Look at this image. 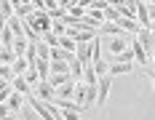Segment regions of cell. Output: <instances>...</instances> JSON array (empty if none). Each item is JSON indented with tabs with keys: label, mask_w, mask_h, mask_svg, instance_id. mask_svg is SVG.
I'll return each instance as SVG.
<instances>
[{
	"label": "cell",
	"mask_w": 155,
	"mask_h": 120,
	"mask_svg": "<svg viewBox=\"0 0 155 120\" xmlns=\"http://www.w3.org/2000/svg\"><path fill=\"white\" fill-rule=\"evenodd\" d=\"M21 21H24V24H30L32 30H35V32H40V35L51 30V16H48L46 8H35V11H32L27 19H21Z\"/></svg>",
	"instance_id": "obj_1"
},
{
	"label": "cell",
	"mask_w": 155,
	"mask_h": 120,
	"mask_svg": "<svg viewBox=\"0 0 155 120\" xmlns=\"http://www.w3.org/2000/svg\"><path fill=\"white\" fill-rule=\"evenodd\" d=\"M112 75H99L96 80V107H104L110 99V91H112Z\"/></svg>",
	"instance_id": "obj_2"
},
{
	"label": "cell",
	"mask_w": 155,
	"mask_h": 120,
	"mask_svg": "<svg viewBox=\"0 0 155 120\" xmlns=\"http://www.w3.org/2000/svg\"><path fill=\"white\" fill-rule=\"evenodd\" d=\"M5 104H8V109H11V112L16 115V112H21V109L27 107V96L11 88V93H8V102H5Z\"/></svg>",
	"instance_id": "obj_3"
},
{
	"label": "cell",
	"mask_w": 155,
	"mask_h": 120,
	"mask_svg": "<svg viewBox=\"0 0 155 120\" xmlns=\"http://www.w3.org/2000/svg\"><path fill=\"white\" fill-rule=\"evenodd\" d=\"M128 43H131V40H128V37H107V40H104V48H107L110 54H112V56H115V54H120V51H126V48H128Z\"/></svg>",
	"instance_id": "obj_4"
},
{
	"label": "cell",
	"mask_w": 155,
	"mask_h": 120,
	"mask_svg": "<svg viewBox=\"0 0 155 120\" xmlns=\"http://www.w3.org/2000/svg\"><path fill=\"white\" fill-rule=\"evenodd\" d=\"M128 72H134V61H110V72L107 75H128Z\"/></svg>",
	"instance_id": "obj_5"
},
{
	"label": "cell",
	"mask_w": 155,
	"mask_h": 120,
	"mask_svg": "<svg viewBox=\"0 0 155 120\" xmlns=\"http://www.w3.org/2000/svg\"><path fill=\"white\" fill-rule=\"evenodd\" d=\"M75 59L86 67L91 64V43H75Z\"/></svg>",
	"instance_id": "obj_6"
},
{
	"label": "cell",
	"mask_w": 155,
	"mask_h": 120,
	"mask_svg": "<svg viewBox=\"0 0 155 120\" xmlns=\"http://www.w3.org/2000/svg\"><path fill=\"white\" fill-rule=\"evenodd\" d=\"M35 88H38V99H43V102H51V99L56 96V88H54L48 80H40Z\"/></svg>",
	"instance_id": "obj_7"
},
{
	"label": "cell",
	"mask_w": 155,
	"mask_h": 120,
	"mask_svg": "<svg viewBox=\"0 0 155 120\" xmlns=\"http://www.w3.org/2000/svg\"><path fill=\"white\" fill-rule=\"evenodd\" d=\"M131 51H134V61H137V67H144L147 64V51H144V45L134 37L131 40Z\"/></svg>",
	"instance_id": "obj_8"
},
{
	"label": "cell",
	"mask_w": 155,
	"mask_h": 120,
	"mask_svg": "<svg viewBox=\"0 0 155 120\" xmlns=\"http://www.w3.org/2000/svg\"><path fill=\"white\" fill-rule=\"evenodd\" d=\"M134 37H137V40H139V43L144 45V51H147V54H150V51L155 48V35H153L150 30H139L137 35H134Z\"/></svg>",
	"instance_id": "obj_9"
},
{
	"label": "cell",
	"mask_w": 155,
	"mask_h": 120,
	"mask_svg": "<svg viewBox=\"0 0 155 120\" xmlns=\"http://www.w3.org/2000/svg\"><path fill=\"white\" fill-rule=\"evenodd\" d=\"M99 35H110V37H123L126 30H120L115 21H104V24L99 27Z\"/></svg>",
	"instance_id": "obj_10"
},
{
	"label": "cell",
	"mask_w": 155,
	"mask_h": 120,
	"mask_svg": "<svg viewBox=\"0 0 155 120\" xmlns=\"http://www.w3.org/2000/svg\"><path fill=\"white\" fill-rule=\"evenodd\" d=\"M11 88L19 91V93H24V96H30V93H32V91H30L32 86L24 80V75H14V80H11Z\"/></svg>",
	"instance_id": "obj_11"
},
{
	"label": "cell",
	"mask_w": 155,
	"mask_h": 120,
	"mask_svg": "<svg viewBox=\"0 0 155 120\" xmlns=\"http://www.w3.org/2000/svg\"><path fill=\"white\" fill-rule=\"evenodd\" d=\"M115 24H118L120 30L131 32V35H137V32L142 30V27H139V21H134V19H123V16H118V19H115Z\"/></svg>",
	"instance_id": "obj_12"
},
{
	"label": "cell",
	"mask_w": 155,
	"mask_h": 120,
	"mask_svg": "<svg viewBox=\"0 0 155 120\" xmlns=\"http://www.w3.org/2000/svg\"><path fill=\"white\" fill-rule=\"evenodd\" d=\"M62 109V120H80V107L78 104H70V107H59Z\"/></svg>",
	"instance_id": "obj_13"
},
{
	"label": "cell",
	"mask_w": 155,
	"mask_h": 120,
	"mask_svg": "<svg viewBox=\"0 0 155 120\" xmlns=\"http://www.w3.org/2000/svg\"><path fill=\"white\" fill-rule=\"evenodd\" d=\"M27 45H30V40H27L24 35H16L14 37V54L16 56H24V54H27Z\"/></svg>",
	"instance_id": "obj_14"
},
{
	"label": "cell",
	"mask_w": 155,
	"mask_h": 120,
	"mask_svg": "<svg viewBox=\"0 0 155 120\" xmlns=\"http://www.w3.org/2000/svg\"><path fill=\"white\" fill-rule=\"evenodd\" d=\"M11 70H14V75H24V72L30 70V61L24 59V56H16L14 64H11Z\"/></svg>",
	"instance_id": "obj_15"
},
{
	"label": "cell",
	"mask_w": 155,
	"mask_h": 120,
	"mask_svg": "<svg viewBox=\"0 0 155 120\" xmlns=\"http://www.w3.org/2000/svg\"><path fill=\"white\" fill-rule=\"evenodd\" d=\"M48 64H51V59H35V70H38V75H40V80H48Z\"/></svg>",
	"instance_id": "obj_16"
},
{
	"label": "cell",
	"mask_w": 155,
	"mask_h": 120,
	"mask_svg": "<svg viewBox=\"0 0 155 120\" xmlns=\"http://www.w3.org/2000/svg\"><path fill=\"white\" fill-rule=\"evenodd\" d=\"M72 80V75L70 72H59V75H48V83L56 88V86H64V83H70Z\"/></svg>",
	"instance_id": "obj_17"
},
{
	"label": "cell",
	"mask_w": 155,
	"mask_h": 120,
	"mask_svg": "<svg viewBox=\"0 0 155 120\" xmlns=\"http://www.w3.org/2000/svg\"><path fill=\"white\" fill-rule=\"evenodd\" d=\"M32 11H35V8H32V3H19V5L14 8V16H19V19H27Z\"/></svg>",
	"instance_id": "obj_18"
},
{
	"label": "cell",
	"mask_w": 155,
	"mask_h": 120,
	"mask_svg": "<svg viewBox=\"0 0 155 120\" xmlns=\"http://www.w3.org/2000/svg\"><path fill=\"white\" fill-rule=\"evenodd\" d=\"M70 75H72V80H83V64L78 59L70 61Z\"/></svg>",
	"instance_id": "obj_19"
},
{
	"label": "cell",
	"mask_w": 155,
	"mask_h": 120,
	"mask_svg": "<svg viewBox=\"0 0 155 120\" xmlns=\"http://www.w3.org/2000/svg\"><path fill=\"white\" fill-rule=\"evenodd\" d=\"M59 48H64V51H72V54H75V40H72L70 35H59Z\"/></svg>",
	"instance_id": "obj_20"
},
{
	"label": "cell",
	"mask_w": 155,
	"mask_h": 120,
	"mask_svg": "<svg viewBox=\"0 0 155 120\" xmlns=\"http://www.w3.org/2000/svg\"><path fill=\"white\" fill-rule=\"evenodd\" d=\"M112 61H134V51H131V45H128L126 51H120V54H115Z\"/></svg>",
	"instance_id": "obj_21"
},
{
	"label": "cell",
	"mask_w": 155,
	"mask_h": 120,
	"mask_svg": "<svg viewBox=\"0 0 155 120\" xmlns=\"http://www.w3.org/2000/svg\"><path fill=\"white\" fill-rule=\"evenodd\" d=\"M24 80H27L30 86H38V83H40V75H38V70H35V67H30V70L24 72Z\"/></svg>",
	"instance_id": "obj_22"
},
{
	"label": "cell",
	"mask_w": 155,
	"mask_h": 120,
	"mask_svg": "<svg viewBox=\"0 0 155 120\" xmlns=\"http://www.w3.org/2000/svg\"><path fill=\"white\" fill-rule=\"evenodd\" d=\"M38 59H48V56H51V45H46L43 43V40H38Z\"/></svg>",
	"instance_id": "obj_23"
},
{
	"label": "cell",
	"mask_w": 155,
	"mask_h": 120,
	"mask_svg": "<svg viewBox=\"0 0 155 120\" xmlns=\"http://www.w3.org/2000/svg\"><path fill=\"white\" fill-rule=\"evenodd\" d=\"M51 32L54 35H67V24H64L62 19H56V21H51Z\"/></svg>",
	"instance_id": "obj_24"
},
{
	"label": "cell",
	"mask_w": 155,
	"mask_h": 120,
	"mask_svg": "<svg viewBox=\"0 0 155 120\" xmlns=\"http://www.w3.org/2000/svg\"><path fill=\"white\" fill-rule=\"evenodd\" d=\"M0 77L8 80V83L14 80V70H11V64H0Z\"/></svg>",
	"instance_id": "obj_25"
},
{
	"label": "cell",
	"mask_w": 155,
	"mask_h": 120,
	"mask_svg": "<svg viewBox=\"0 0 155 120\" xmlns=\"http://www.w3.org/2000/svg\"><path fill=\"white\" fill-rule=\"evenodd\" d=\"M102 14H104V21H115V19L120 16V14H118V8H112V5H107Z\"/></svg>",
	"instance_id": "obj_26"
},
{
	"label": "cell",
	"mask_w": 155,
	"mask_h": 120,
	"mask_svg": "<svg viewBox=\"0 0 155 120\" xmlns=\"http://www.w3.org/2000/svg\"><path fill=\"white\" fill-rule=\"evenodd\" d=\"M0 14L5 16V19H8V16H14V5H11L8 0H0Z\"/></svg>",
	"instance_id": "obj_27"
},
{
	"label": "cell",
	"mask_w": 155,
	"mask_h": 120,
	"mask_svg": "<svg viewBox=\"0 0 155 120\" xmlns=\"http://www.w3.org/2000/svg\"><path fill=\"white\" fill-rule=\"evenodd\" d=\"M24 120H43V118H40L35 109H27V112H24Z\"/></svg>",
	"instance_id": "obj_28"
},
{
	"label": "cell",
	"mask_w": 155,
	"mask_h": 120,
	"mask_svg": "<svg viewBox=\"0 0 155 120\" xmlns=\"http://www.w3.org/2000/svg\"><path fill=\"white\" fill-rule=\"evenodd\" d=\"M8 112H11L8 104H5V102H0V118H3V115H8Z\"/></svg>",
	"instance_id": "obj_29"
},
{
	"label": "cell",
	"mask_w": 155,
	"mask_h": 120,
	"mask_svg": "<svg viewBox=\"0 0 155 120\" xmlns=\"http://www.w3.org/2000/svg\"><path fill=\"white\" fill-rule=\"evenodd\" d=\"M147 14H150V21H155V3H153V5H147Z\"/></svg>",
	"instance_id": "obj_30"
},
{
	"label": "cell",
	"mask_w": 155,
	"mask_h": 120,
	"mask_svg": "<svg viewBox=\"0 0 155 120\" xmlns=\"http://www.w3.org/2000/svg\"><path fill=\"white\" fill-rule=\"evenodd\" d=\"M107 3H110V5H112V8H120V5H123L126 0H107Z\"/></svg>",
	"instance_id": "obj_31"
},
{
	"label": "cell",
	"mask_w": 155,
	"mask_h": 120,
	"mask_svg": "<svg viewBox=\"0 0 155 120\" xmlns=\"http://www.w3.org/2000/svg\"><path fill=\"white\" fill-rule=\"evenodd\" d=\"M91 3H94V0H75V5H83V8H88Z\"/></svg>",
	"instance_id": "obj_32"
},
{
	"label": "cell",
	"mask_w": 155,
	"mask_h": 120,
	"mask_svg": "<svg viewBox=\"0 0 155 120\" xmlns=\"http://www.w3.org/2000/svg\"><path fill=\"white\" fill-rule=\"evenodd\" d=\"M0 120H16V118H14V112H8V115H3Z\"/></svg>",
	"instance_id": "obj_33"
},
{
	"label": "cell",
	"mask_w": 155,
	"mask_h": 120,
	"mask_svg": "<svg viewBox=\"0 0 155 120\" xmlns=\"http://www.w3.org/2000/svg\"><path fill=\"white\" fill-rule=\"evenodd\" d=\"M5 21H8V19H5V16L0 14V30H3V27H5Z\"/></svg>",
	"instance_id": "obj_34"
},
{
	"label": "cell",
	"mask_w": 155,
	"mask_h": 120,
	"mask_svg": "<svg viewBox=\"0 0 155 120\" xmlns=\"http://www.w3.org/2000/svg\"><path fill=\"white\" fill-rule=\"evenodd\" d=\"M150 80H153V88H155V72H150Z\"/></svg>",
	"instance_id": "obj_35"
},
{
	"label": "cell",
	"mask_w": 155,
	"mask_h": 120,
	"mask_svg": "<svg viewBox=\"0 0 155 120\" xmlns=\"http://www.w3.org/2000/svg\"><path fill=\"white\" fill-rule=\"evenodd\" d=\"M150 32H153V35H155V21H153V24H150Z\"/></svg>",
	"instance_id": "obj_36"
},
{
	"label": "cell",
	"mask_w": 155,
	"mask_h": 120,
	"mask_svg": "<svg viewBox=\"0 0 155 120\" xmlns=\"http://www.w3.org/2000/svg\"><path fill=\"white\" fill-rule=\"evenodd\" d=\"M153 61H155V48H153Z\"/></svg>",
	"instance_id": "obj_37"
}]
</instances>
